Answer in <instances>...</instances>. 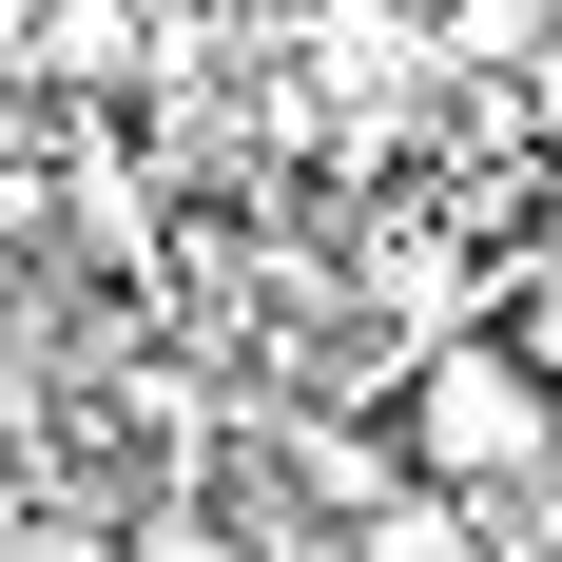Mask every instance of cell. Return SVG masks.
Masks as SVG:
<instances>
[{"mask_svg": "<svg viewBox=\"0 0 562 562\" xmlns=\"http://www.w3.org/2000/svg\"><path fill=\"white\" fill-rule=\"evenodd\" d=\"M389 465L427 505H524L562 465V407L505 369V330H447V349H407V389H389Z\"/></svg>", "mask_w": 562, "mask_h": 562, "instance_id": "cell-1", "label": "cell"}, {"mask_svg": "<svg viewBox=\"0 0 562 562\" xmlns=\"http://www.w3.org/2000/svg\"><path fill=\"white\" fill-rule=\"evenodd\" d=\"M175 20H252V0H175Z\"/></svg>", "mask_w": 562, "mask_h": 562, "instance_id": "cell-2", "label": "cell"}]
</instances>
